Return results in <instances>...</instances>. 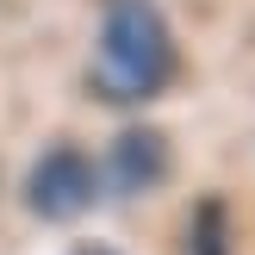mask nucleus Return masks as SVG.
<instances>
[{
  "label": "nucleus",
  "mask_w": 255,
  "mask_h": 255,
  "mask_svg": "<svg viewBox=\"0 0 255 255\" xmlns=\"http://www.w3.org/2000/svg\"><path fill=\"white\" fill-rule=\"evenodd\" d=\"M100 75L119 100H149L174 81V44L156 0H112L100 25Z\"/></svg>",
  "instance_id": "nucleus-1"
},
{
  "label": "nucleus",
  "mask_w": 255,
  "mask_h": 255,
  "mask_svg": "<svg viewBox=\"0 0 255 255\" xmlns=\"http://www.w3.org/2000/svg\"><path fill=\"white\" fill-rule=\"evenodd\" d=\"M25 199H31L37 218L69 224V218H81V212L100 199V174H94V162H87L75 143H56V149H44V156L31 162Z\"/></svg>",
  "instance_id": "nucleus-2"
},
{
  "label": "nucleus",
  "mask_w": 255,
  "mask_h": 255,
  "mask_svg": "<svg viewBox=\"0 0 255 255\" xmlns=\"http://www.w3.org/2000/svg\"><path fill=\"white\" fill-rule=\"evenodd\" d=\"M187 255H231V206L224 199H199L193 224H187Z\"/></svg>",
  "instance_id": "nucleus-4"
},
{
  "label": "nucleus",
  "mask_w": 255,
  "mask_h": 255,
  "mask_svg": "<svg viewBox=\"0 0 255 255\" xmlns=\"http://www.w3.org/2000/svg\"><path fill=\"white\" fill-rule=\"evenodd\" d=\"M69 255H119V249H112V243H75Z\"/></svg>",
  "instance_id": "nucleus-5"
},
{
  "label": "nucleus",
  "mask_w": 255,
  "mask_h": 255,
  "mask_svg": "<svg viewBox=\"0 0 255 255\" xmlns=\"http://www.w3.org/2000/svg\"><path fill=\"white\" fill-rule=\"evenodd\" d=\"M168 168H174V149H168V137L156 131V125H125L119 137H112V149H106V181H112V193H156L162 181H168Z\"/></svg>",
  "instance_id": "nucleus-3"
}]
</instances>
